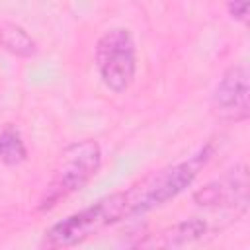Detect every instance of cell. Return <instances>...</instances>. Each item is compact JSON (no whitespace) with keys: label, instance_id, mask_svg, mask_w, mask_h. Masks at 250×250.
<instances>
[{"label":"cell","instance_id":"cell-6","mask_svg":"<svg viewBox=\"0 0 250 250\" xmlns=\"http://www.w3.org/2000/svg\"><path fill=\"white\" fill-rule=\"evenodd\" d=\"M248 68L246 64L230 66L213 90V109L221 119L240 123L248 119Z\"/></svg>","mask_w":250,"mask_h":250},{"label":"cell","instance_id":"cell-9","mask_svg":"<svg viewBox=\"0 0 250 250\" xmlns=\"http://www.w3.org/2000/svg\"><path fill=\"white\" fill-rule=\"evenodd\" d=\"M25 158H27V148L20 131L12 125L4 127L0 131V160L6 166H18Z\"/></svg>","mask_w":250,"mask_h":250},{"label":"cell","instance_id":"cell-3","mask_svg":"<svg viewBox=\"0 0 250 250\" xmlns=\"http://www.w3.org/2000/svg\"><path fill=\"white\" fill-rule=\"evenodd\" d=\"M211 154V148L205 146L197 156L174 164L166 170H160L152 178H148L143 186L133 188L131 191H125L127 197V217L143 215L154 207L164 205L166 201L180 195L186 188H189L199 172V168L207 162Z\"/></svg>","mask_w":250,"mask_h":250},{"label":"cell","instance_id":"cell-1","mask_svg":"<svg viewBox=\"0 0 250 250\" xmlns=\"http://www.w3.org/2000/svg\"><path fill=\"white\" fill-rule=\"evenodd\" d=\"M127 217V197L125 191L105 195L104 199L68 215L66 219L55 223L45 232V244L49 248H70L86 238L98 234L105 227Z\"/></svg>","mask_w":250,"mask_h":250},{"label":"cell","instance_id":"cell-5","mask_svg":"<svg viewBox=\"0 0 250 250\" xmlns=\"http://www.w3.org/2000/svg\"><path fill=\"white\" fill-rule=\"evenodd\" d=\"M193 201L199 207L209 209H234L244 213L248 207V172L240 164L229 170L225 176L205 184L193 193Z\"/></svg>","mask_w":250,"mask_h":250},{"label":"cell","instance_id":"cell-4","mask_svg":"<svg viewBox=\"0 0 250 250\" xmlns=\"http://www.w3.org/2000/svg\"><path fill=\"white\" fill-rule=\"evenodd\" d=\"M96 68L104 86L115 94L125 92L137 72V49L125 27L105 31L96 43Z\"/></svg>","mask_w":250,"mask_h":250},{"label":"cell","instance_id":"cell-8","mask_svg":"<svg viewBox=\"0 0 250 250\" xmlns=\"http://www.w3.org/2000/svg\"><path fill=\"white\" fill-rule=\"evenodd\" d=\"M207 232V223L201 219H189V221H182L178 225H174L172 229L162 232V240L158 242V246H186L191 244L195 240H199L203 234Z\"/></svg>","mask_w":250,"mask_h":250},{"label":"cell","instance_id":"cell-10","mask_svg":"<svg viewBox=\"0 0 250 250\" xmlns=\"http://www.w3.org/2000/svg\"><path fill=\"white\" fill-rule=\"evenodd\" d=\"M229 12L234 20L244 21L248 16V0H229Z\"/></svg>","mask_w":250,"mask_h":250},{"label":"cell","instance_id":"cell-7","mask_svg":"<svg viewBox=\"0 0 250 250\" xmlns=\"http://www.w3.org/2000/svg\"><path fill=\"white\" fill-rule=\"evenodd\" d=\"M0 45L8 53L21 57V59L35 55V51H37L33 37L18 23H2L0 25Z\"/></svg>","mask_w":250,"mask_h":250},{"label":"cell","instance_id":"cell-2","mask_svg":"<svg viewBox=\"0 0 250 250\" xmlns=\"http://www.w3.org/2000/svg\"><path fill=\"white\" fill-rule=\"evenodd\" d=\"M102 166V148L96 141L84 139L68 145L57 162L51 184L39 201V209H53L61 199L82 189Z\"/></svg>","mask_w":250,"mask_h":250}]
</instances>
